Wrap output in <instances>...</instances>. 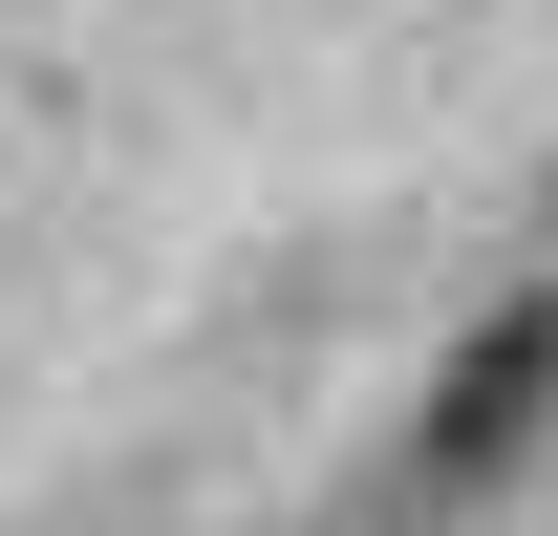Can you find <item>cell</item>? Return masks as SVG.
I'll return each mask as SVG.
<instances>
[{
  "label": "cell",
  "instance_id": "obj_1",
  "mask_svg": "<svg viewBox=\"0 0 558 536\" xmlns=\"http://www.w3.org/2000/svg\"><path fill=\"white\" fill-rule=\"evenodd\" d=\"M537 407H558V322L515 301V322H473V343H451V387H429V429H409V494H473V472L515 451Z\"/></svg>",
  "mask_w": 558,
  "mask_h": 536
},
{
  "label": "cell",
  "instance_id": "obj_2",
  "mask_svg": "<svg viewBox=\"0 0 558 536\" xmlns=\"http://www.w3.org/2000/svg\"><path fill=\"white\" fill-rule=\"evenodd\" d=\"M537 215H558V194H537Z\"/></svg>",
  "mask_w": 558,
  "mask_h": 536
}]
</instances>
